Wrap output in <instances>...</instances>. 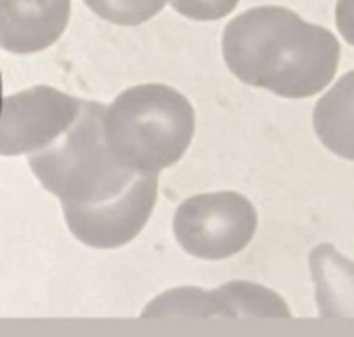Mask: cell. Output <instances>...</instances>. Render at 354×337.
<instances>
[{"label": "cell", "mask_w": 354, "mask_h": 337, "mask_svg": "<svg viewBox=\"0 0 354 337\" xmlns=\"http://www.w3.org/2000/svg\"><path fill=\"white\" fill-rule=\"evenodd\" d=\"M106 106L82 100L73 125L48 148L30 154L28 164L40 186L61 204H98L123 194L138 177L113 156L104 135Z\"/></svg>", "instance_id": "cell-3"}, {"label": "cell", "mask_w": 354, "mask_h": 337, "mask_svg": "<svg viewBox=\"0 0 354 337\" xmlns=\"http://www.w3.org/2000/svg\"><path fill=\"white\" fill-rule=\"evenodd\" d=\"M82 98L53 86L0 96V156L34 154L57 142L77 119Z\"/></svg>", "instance_id": "cell-5"}, {"label": "cell", "mask_w": 354, "mask_h": 337, "mask_svg": "<svg viewBox=\"0 0 354 337\" xmlns=\"http://www.w3.org/2000/svg\"><path fill=\"white\" fill-rule=\"evenodd\" d=\"M335 26L342 38L354 46V0H337L335 5Z\"/></svg>", "instance_id": "cell-13"}, {"label": "cell", "mask_w": 354, "mask_h": 337, "mask_svg": "<svg viewBox=\"0 0 354 337\" xmlns=\"http://www.w3.org/2000/svg\"><path fill=\"white\" fill-rule=\"evenodd\" d=\"M158 196V175H138L131 186L104 202L77 206L61 204L65 223L75 240L88 248L115 250L140 235Z\"/></svg>", "instance_id": "cell-6"}, {"label": "cell", "mask_w": 354, "mask_h": 337, "mask_svg": "<svg viewBox=\"0 0 354 337\" xmlns=\"http://www.w3.org/2000/svg\"><path fill=\"white\" fill-rule=\"evenodd\" d=\"M240 0H171V7L194 21H217L230 15Z\"/></svg>", "instance_id": "cell-12"}, {"label": "cell", "mask_w": 354, "mask_h": 337, "mask_svg": "<svg viewBox=\"0 0 354 337\" xmlns=\"http://www.w3.org/2000/svg\"><path fill=\"white\" fill-rule=\"evenodd\" d=\"M221 48L240 81L292 100L325 90L339 65L337 38L286 7L244 11L227 23Z\"/></svg>", "instance_id": "cell-1"}, {"label": "cell", "mask_w": 354, "mask_h": 337, "mask_svg": "<svg viewBox=\"0 0 354 337\" xmlns=\"http://www.w3.org/2000/svg\"><path fill=\"white\" fill-rule=\"evenodd\" d=\"M142 316H259L288 318L292 316L286 300L269 287L252 281H230L217 289L175 287L156 296Z\"/></svg>", "instance_id": "cell-7"}, {"label": "cell", "mask_w": 354, "mask_h": 337, "mask_svg": "<svg viewBox=\"0 0 354 337\" xmlns=\"http://www.w3.org/2000/svg\"><path fill=\"white\" fill-rule=\"evenodd\" d=\"M86 7L100 19L133 28L156 17L169 0H84Z\"/></svg>", "instance_id": "cell-11"}, {"label": "cell", "mask_w": 354, "mask_h": 337, "mask_svg": "<svg viewBox=\"0 0 354 337\" xmlns=\"http://www.w3.org/2000/svg\"><path fill=\"white\" fill-rule=\"evenodd\" d=\"M257 225V209L238 192L190 196L173 217L175 240L188 254L203 260L236 256L252 242Z\"/></svg>", "instance_id": "cell-4"}, {"label": "cell", "mask_w": 354, "mask_h": 337, "mask_svg": "<svg viewBox=\"0 0 354 337\" xmlns=\"http://www.w3.org/2000/svg\"><path fill=\"white\" fill-rule=\"evenodd\" d=\"M69 17L71 0H0V48L42 52L65 34Z\"/></svg>", "instance_id": "cell-8"}, {"label": "cell", "mask_w": 354, "mask_h": 337, "mask_svg": "<svg viewBox=\"0 0 354 337\" xmlns=\"http://www.w3.org/2000/svg\"><path fill=\"white\" fill-rule=\"evenodd\" d=\"M319 314L325 318L354 316V262L331 244H319L308 256Z\"/></svg>", "instance_id": "cell-9"}, {"label": "cell", "mask_w": 354, "mask_h": 337, "mask_svg": "<svg viewBox=\"0 0 354 337\" xmlns=\"http://www.w3.org/2000/svg\"><path fill=\"white\" fill-rule=\"evenodd\" d=\"M313 125L321 144L339 158L354 160V71L342 75L319 98Z\"/></svg>", "instance_id": "cell-10"}, {"label": "cell", "mask_w": 354, "mask_h": 337, "mask_svg": "<svg viewBox=\"0 0 354 337\" xmlns=\"http://www.w3.org/2000/svg\"><path fill=\"white\" fill-rule=\"evenodd\" d=\"M196 129L190 100L162 84L121 92L104 113L106 144L117 162L136 175L160 173L182 160Z\"/></svg>", "instance_id": "cell-2"}]
</instances>
